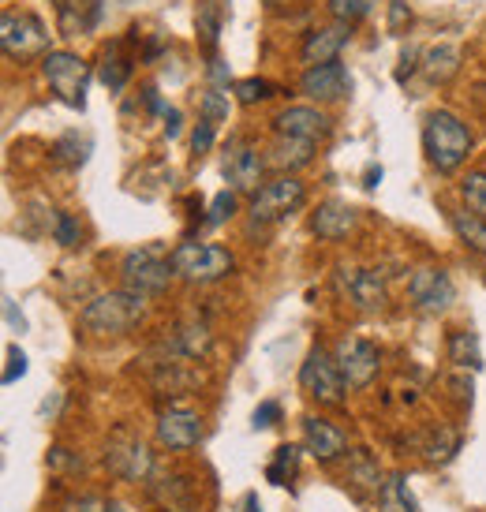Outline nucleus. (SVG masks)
<instances>
[{
    "instance_id": "obj_1",
    "label": "nucleus",
    "mask_w": 486,
    "mask_h": 512,
    "mask_svg": "<svg viewBox=\"0 0 486 512\" xmlns=\"http://www.w3.org/2000/svg\"><path fill=\"white\" fill-rule=\"evenodd\" d=\"M423 150H427L430 165L449 176V172H457L468 161V154H472V131H468V124L457 113L438 109L423 124Z\"/></svg>"
},
{
    "instance_id": "obj_2",
    "label": "nucleus",
    "mask_w": 486,
    "mask_h": 512,
    "mask_svg": "<svg viewBox=\"0 0 486 512\" xmlns=\"http://www.w3.org/2000/svg\"><path fill=\"white\" fill-rule=\"evenodd\" d=\"M146 314V299L135 296V292H105V296H94L79 311V326L94 337H124L128 329H135Z\"/></svg>"
},
{
    "instance_id": "obj_3",
    "label": "nucleus",
    "mask_w": 486,
    "mask_h": 512,
    "mask_svg": "<svg viewBox=\"0 0 486 512\" xmlns=\"http://www.w3.org/2000/svg\"><path fill=\"white\" fill-rule=\"evenodd\" d=\"M169 258L176 277H184L191 285H214L236 270V258L229 255V247H217V243H180Z\"/></svg>"
},
{
    "instance_id": "obj_4",
    "label": "nucleus",
    "mask_w": 486,
    "mask_h": 512,
    "mask_svg": "<svg viewBox=\"0 0 486 512\" xmlns=\"http://www.w3.org/2000/svg\"><path fill=\"white\" fill-rule=\"evenodd\" d=\"M42 75H45V83L53 86V94H57L68 109H83L86 86H90V64H86L79 53L49 49L42 57Z\"/></svg>"
},
{
    "instance_id": "obj_5",
    "label": "nucleus",
    "mask_w": 486,
    "mask_h": 512,
    "mask_svg": "<svg viewBox=\"0 0 486 512\" xmlns=\"http://www.w3.org/2000/svg\"><path fill=\"white\" fill-rule=\"evenodd\" d=\"M120 277H124V288L135 292V296H161L165 288L172 285V258H165L158 247H139V251H128L124 262H120Z\"/></svg>"
},
{
    "instance_id": "obj_6",
    "label": "nucleus",
    "mask_w": 486,
    "mask_h": 512,
    "mask_svg": "<svg viewBox=\"0 0 486 512\" xmlns=\"http://www.w3.org/2000/svg\"><path fill=\"white\" fill-rule=\"evenodd\" d=\"M303 202H307V187L296 176H277L270 184H262L251 199V221L255 225H273L281 217L296 214Z\"/></svg>"
},
{
    "instance_id": "obj_7",
    "label": "nucleus",
    "mask_w": 486,
    "mask_h": 512,
    "mask_svg": "<svg viewBox=\"0 0 486 512\" xmlns=\"http://www.w3.org/2000/svg\"><path fill=\"white\" fill-rule=\"evenodd\" d=\"M300 385L303 393L318 404H326V408H341L344 404V378H341V367H337V359L326 356L322 348H311L307 359H303L300 367Z\"/></svg>"
},
{
    "instance_id": "obj_8",
    "label": "nucleus",
    "mask_w": 486,
    "mask_h": 512,
    "mask_svg": "<svg viewBox=\"0 0 486 512\" xmlns=\"http://www.w3.org/2000/svg\"><path fill=\"white\" fill-rule=\"evenodd\" d=\"M49 45V30L38 15L30 12H4L0 19V49L8 53L12 60H27L45 53Z\"/></svg>"
},
{
    "instance_id": "obj_9",
    "label": "nucleus",
    "mask_w": 486,
    "mask_h": 512,
    "mask_svg": "<svg viewBox=\"0 0 486 512\" xmlns=\"http://www.w3.org/2000/svg\"><path fill=\"white\" fill-rule=\"evenodd\" d=\"M105 468L113 471L116 479H124V483H143L150 468H154V456H150L143 438H135L131 430H116L109 445H105Z\"/></svg>"
},
{
    "instance_id": "obj_10",
    "label": "nucleus",
    "mask_w": 486,
    "mask_h": 512,
    "mask_svg": "<svg viewBox=\"0 0 486 512\" xmlns=\"http://www.w3.org/2000/svg\"><path fill=\"white\" fill-rule=\"evenodd\" d=\"M337 292H341L356 311H382L386 307V277L378 270H367V266H337Z\"/></svg>"
},
{
    "instance_id": "obj_11",
    "label": "nucleus",
    "mask_w": 486,
    "mask_h": 512,
    "mask_svg": "<svg viewBox=\"0 0 486 512\" xmlns=\"http://www.w3.org/2000/svg\"><path fill=\"white\" fill-rule=\"evenodd\" d=\"M337 367H341V378L348 389H367V385L378 378V367H382V356L371 341L363 337H344L337 344Z\"/></svg>"
},
{
    "instance_id": "obj_12",
    "label": "nucleus",
    "mask_w": 486,
    "mask_h": 512,
    "mask_svg": "<svg viewBox=\"0 0 486 512\" xmlns=\"http://www.w3.org/2000/svg\"><path fill=\"white\" fill-rule=\"evenodd\" d=\"M408 299H412L415 311L423 314H442L449 311V303L457 299V288H453V277L445 270H434V266H423L408 277Z\"/></svg>"
},
{
    "instance_id": "obj_13",
    "label": "nucleus",
    "mask_w": 486,
    "mask_h": 512,
    "mask_svg": "<svg viewBox=\"0 0 486 512\" xmlns=\"http://www.w3.org/2000/svg\"><path fill=\"white\" fill-rule=\"evenodd\" d=\"M273 128H277V135L303 139V143L318 146L322 139H329L333 124H329V116L322 113V109H315V105H288V109H281V113H277Z\"/></svg>"
},
{
    "instance_id": "obj_14",
    "label": "nucleus",
    "mask_w": 486,
    "mask_h": 512,
    "mask_svg": "<svg viewBox=\"0 0 486 512\" xmlns=\"http://www.w3.org/2000/svg\"><path fill=\"white\" fill-rule=\"evenodd\" d=\"M158 441L172 453H187L202 441V415L191 408H169L158 415Z\"/></svg>"
},
{
    "instance_id": "obj_15",
    "label": "nucleus",
    "mask_w": 486,
    "mask_h": 512,
    "mask_svg": "<svg viewBox=\"0 0 486 512\" xmlns=\"http://www.w3.org/2000/svg\"><path fill=\"white\" fill-rule=\"evenodd\" d=\"M262 169H266V161L258 157V150L251 143L236 139L229 146V154H225V180L232 184V191H258Z\"/></svg>"
},
{
    "instance_id": "obj_16",
    "label": "nucleus",
    "mask_w": 486,
    "mask_h": 512,
    "mask_svg": "<svg viewBox=\"0 0 486 512\" xmlns=\"http://www.w3.org/2000/svg\"><path fill=\"white\" fill-rule=\"evenodd\" d=\"M303 449L315 456L318 464H333L337 456L348 453V438H344L329 419L307 415V419H303Z\"/></svg>"
},
{
    "instance_id": "obj_17",
    "label": "nucleus",
    "mask_w": 486,
    "mask_h": 512,
    "mask_svg": "<svg viewBox=\"0 0 486 512\" xmlns=\"http://www.w3.org/2000/svg\"><path fill=\"white\" fill-rule=\"evenodd\" d=\"M344 45H348V27H344V23H337V27H318L303 38L300 57H303L307 68H318V64H337Z\"/></svg>"
},
{
    "instance_id": "obj_18",
    "label": "nucleus",
    "mask_w": 486,
    "mask_h": 512,
    "mask_svg": "<svg viewBox=\"0 0 486 512\" xmlns=\"http://www.w3.org/2000/svg\"><path fill=\"white\" fill-rule=\"evenodd\" d=\"M210 348H214V333L206 329V322H184L161 341V352L176 359H202L210 356Z\"/></svg>"
},
{
    "instance_id": "obj_19",
    "label": "nucleus",
    "mask_w": 486,
    "mask_h": 512,
    "mask_svg": "<svg viewBox=\"0 0 486 512\" xmlns=\"http://www.w3.org/2000/svg\"><path fill=\"white\" fill-rule=\"evenodd\" d=\"M300 90L311 101H341L348 94V72L341 64H318L307 68L300 79Z\"/></svg>"
},
{
    "instance_id": "obj_20",
    "label": "nucleus",
    "mask_w": 486,
    "mask_h": 512,
    "mask_svg": "<svg viewBox=\"0 0 486 512\" xmlns=\"http://www.w3.org/2000/svg\"><path fill=\"white\" fill-rule=\"evenodd\" d=\"M150 378H154V385H158L161 393H169V397H180V393H191V389L202 385V374L191 367V359H176V356L154 363Z\"/></svg>"
},
{
    "instance_id": "obj_21",
    "label": "nucleus",
    "mask_w": 486,
    "mask_h": 512,
    "mask_svg": "<svg viewBox=\"0 0 486 512\" xmlns=\"http://www.w3.org/2000/svg\"><path fill=\"white\" fill-rule=\"evenodd\" d=\"M352 228H356V210L348 202H337V199L322 202L315 210V217H311V232L322 236V240H344Z\"/></svg>"
},
{
    "instance_id": "obj_22",
    "label": "nucleus",
    "mask_w": 486,
    "mask_h": 512,
    "mask_svg": "<svg viewBox=\"0 0 486 512\" xmlns=\"http://www.w3.org/2000/svg\"><path fill=\"white\" fill-rule=\"evenodd\" d=\"M311 157H315V143H303V139H288V135H277L270 146V161L273 169H303V165H311Z\"/></svg>"
},
{
    "instance_id": "obj_23",
    "label": "nucleus",
    "mask_w": 486,
    "mask_h": 512,
    "mask_svg": "<svg viewBox=\"0 0 486 512\" xmlns=\"http://www.w3.org/2000/svg\"><path fill=\"white\" fill-rule=\"evenodd\" d=\"M449 214V225L457 232V240L464 247H472L475 255H486V217L468 214V210H445Z\"/></svg>"
},
{
    "instance_id": "obj_24",
    "label": "nucleus",
    "mask_w": 486,
    "mask_h": 512,
    "mask_svg": "<svg viewBox=\"0 0 486 512\" xmlns=\"http://www.w3.org/2000/svg\"><path fill=\"white\" fill-rule=\"evenodd\" d=\"M101 0H64L60 4V27L68 34H86V30L98 23Z\"/></svg>"
},
{
    "instance_id": "obj_25",
    "label": "nucleus",
    "mask_w": 486,
    "mask_h": 512,
    "mask_svg": "<svg viewBox=\"0 0 486 512\" xmlns=\"http://www.w3.org/2000/svg\"><path fill=\"white\" fill-rule=\"evenodd\" d=\"M221 23H225V4H221V0H199V8H195V30H199L206 53H214L217 49Z\"/></svg>"
},
{
    "instance_id": "obj_26",
    "label": "nucleus",
    "mask_w": 486,
    "mask_h": 512,
    "mask_svg": "<svg viewBox=\"0 0 486 512\" xmlns=\"http://www.w3.org/2000/svg\"><path fill=\"white\" fill-rule=\"evenodd\" d=\"M344 483H352L359 494H378L382 490V471L374 464L367 453H352L348 456V475H344Z\"/></svg>"
},
{
    "instance_id": "obj_27",
    "label": "nucleus",
    "mask_w": 486,
    "mask_h": 512,
    "mask_svg": "<svg viewBox=\"0 0 486 512\" xmlns=\"http://www.w3.org/2000/svg\"><path fill=\"white\" fill-rule=\"evenodd\" d=\"M460 68V49L457 45H434L423 53V72L434 79V83H445V79H453Z\"/></svg>"
},
{
    "instance_id": "obj_28",
    "label": "nucleus",
    "mask_w": 486,
    "mask_h": 512,
    "mask_svg": "<svg viewBox=\"0 0 486 512\" xmlns=\"http://www.w3.org/2000/svg\"><path fill=\"white\" fill-rule=\"evenodd\" d=\"M378 509L382 512H415V501L404 486V475H389L378 490Z\"/></svg>"
},
{
    "instance_id": "obj_29",
    "label": "nucleus",
    "mask_w": 486,
    "mask_h": 512,
    "mask_svg": "<svg viewBox=\"0 0 486 512\" xmlns=\"http://www.w3.org/2000/svg\"><path fill=\"white\" fill-rule=\"evenodd\" d=\"M101 83L109 86V90H124L128 86V75H131V64L124 60V53H120V45H109L105 49V57H101Z\"/></svg>"
},
{
    "instance_id": "obj_30",
    "label": "nucleus",
    "mask_w": 486,
    "mask_h": 512,
    "mask_svg": "<svg viewBox=\"0 0 486 512\" xmlns=\"http://www.w3.org/2000/svg\"><path fill=\"white\" fill-rule=\"evenodd\" d=\"M457 449H460V438H457V430H449V427L430 430L427 441H423V453H427V460H434V464L453 460V453H457Z\"/></svg>"
},
{
    "instance_id": "obj_31",
    "label": "nucleus",
    "mask_w": 486,
    "mask_h": 512,
    "mask_svg": "<svg viewBox=\"0 0 486 512\" xmlns=\"http://www.w3.org/2000/svg\"><path fill=\"white\" fill-rule=\"evenodd\" d=\"M296 471H300V449H296V445H281V449L273 453V464L266 468V479L277 486H285L288 479H296Z\"/></svg>"
},
{
    "instance_id": "obj_32",
    "label": "nucleus",
    "mask_w": 486,
    "mask_h": 512,
    "mask_svg": "<svg viewBox=\"0 0 486 512\" xmlns=\"http://www.w3.org/2000/svg\"><path fill=\"white\" fill-rule=\"evenodd\" d=\"M449 359H453L457 367H472V370L483 367V356H479V341H475V333H453V337H449Z\"/></svg>"
},
{
    "instance_id": "obj_33",
    "label": "nucleus",
    "mask_w": 486,
    "mask_h": 512,
    "mask_svg": "<svg viewBox=\"0 0 486 512\" xmlns=\"http://www.w3.org/2000/svg\"><path fill=\"white\" fill-rule=\"evenodd\" d=\"M326 8L337 23L352 27V23H359V19H367V15H371L374 0H326Z\"/></svg>"
},
{
    "instance_id": "obj_34",
    "label": "nucleus",
    "mask_w": 486,
    "mask_h": 512,
    "mask_svg": "<svg viewBox=\"0 0 486 512\" xmlns=\"http://www.w3.org/2000/svg\"><path fill=\"white\" fill-rule=\"evenodd\" d=\"M460 195H464L472 214L486 217V172H468L464 184H460Z\"/></svg>"
},
{
    "instance_id": "obj_35",
    "label": "nucleus",
    "mask_w": 486,
    "mask_h": 512,
    "mask_svg": "<svg viewBox=\"0 0 486 512\" xmlns=\"http://www.w3.org/2000/svg\"><path fill=\"white\" fill-rule=\"evenodd\" d=\"M86 150H90V143H79V135H64V139L53 146V157H57L60 165H83Z\"/></svg>"
},
{
    "instance_id": "obj_36",
    "label": "nucleus",
    "mask_w": 486,
    "mask_h": 512,
    "mask_svg": "<svg viewBox=\"0 0 486 512\" xmlns=\"http://www.w3.org/2000/svg\"><path fill=\"white\" fill-rule=\"evenodd\" d=\"M60 512H124L116 501L94 498V494H83V498H68L60 505Z\"/></svg>"
},
{
    "instance_id": "obj_37",
    "label": "nucleus",
    "mask_w": 486,
    "mask_h": 512,
    "mask_svg": "<svg viewBox=\"0 0 486 512\" xmlns=\"http://www.w3.org/2000/svg\"><path fill=\"white\" fill-rule=\"evenodd\" d=\"M53 236H57L60 247H75L83 232H79V221H75L72 214H64V210H57V214H53Z\"/></svg>"
},
{
    "instance_id": "obj_38",
    "label": "nucleus",
    "mask_w": 486,
    "mask_h": 512,
    "mask_svg": "<svg viewBox=\"0 0 486 512\" xmlns=\"http://www.w3.org/2000/svg\"><path fill=\"white\" fill-rule=\"evenodd\" d=\"M270 94H273V83H266V79H240V83H236V98H240L243 105L266 101Z\"/></svg>"
},
{
    "instance_id": "obj_39",
    "label": "nucleus",
    "mask_w": 486,
    "mask_h": 512,
    "mask_svg": "<svg viewBox=\"0 0 486 512\" xmlns=\"http://www.w3.org/2000/svg\"><path fill=\"white\" fill-rule=\"evenodd\" d=\"M232 214H236V191H221V195H214V202H210L206 225H225Z\"/></svg>"
},
{
    "instance_id": "obj_40",
    "label": "nucleus",
    "mask_w": 486,
    "mask_h": 512,
    "mask_svg": "<svg viewBox=\"0 0 486 512\" xmlns=\"http://www.w3.org/2000/svg\"><path fill=\"white\" fill-rule=\"evenodd\" d=\"M225 116H229V94H221V90H210V94L202 98V120L217 124V120H225Z\"/></svg>"
},
{
    "instance_id": "obj_41",
    "label": "nucleus",
    "mask_w": 486,
    "mask_h": 512,
    "mask_svg": "<svg viewBox=\"0 0 486 512\" xmlns=\"http://www.w3.org/2000/svg\"><path fill=\"white\" fill-rule=\"evenodd\" d=\"M214 139H217V124H210V120H199V124H195V131H191V150H195V157L210 154Z\"/></svg>"
},
{
    "instance_id": "obj_42",
    "label": "nucleus",
    "mask_w": 486,
    "mask_h": 512,
    "mask_svg": "<svg viewBox=\"0 0 486 512\" xmlns=\"http://www.w3.org/2000/svg\"><path fill=\"white\" fill-rule=\"evenodd\" d=\"M277 423H281V404H277V400H262L255 408V427L270 430V427H277Z\"/></svg>"
},
{
    "instance_id": "obj_43",
    "label": "nucleus",
    "mask_w": 486,
    "mask_h": 512,
    "mask_svg": "<svg viewBox=\"0 0 486 512\" xmlns=\"http://www.w3.org/2000/svg\"><path fill=\"white\" fill-rule=\"evenodd\" d=\"M23 374H27V356H23V352H19V348H8V370H4V385H12L15 378H23Z\"/></svg>"
},
{
    "instance_id": "obj_44",
    "label": "nucleus",
    "mask_w": 486,
    "mask_h": 512,
    "mask_svg": "<svg viewBox=\"0 0 486 512\" xmlns=\"http://www.w3.org/2000/svg\"><path fill=\"white\" fill-rule=\"evenodd\" d=\"M165 120H169V124H165V131H169V139H176V135H180V113L172 109V113H165Z\"/></svg>"
},
{
    "instance_id": "obj_45",
    "label": "nucleus",
    "mask_w": 486,
    "mask_h": 512,
    "mask_svg": "<svg viewBox=\"0 0 486 512\" xmlns=\"http://www.w3.org/2000/svg\"><path fill=\"white\" fill-rule=\"evenodd\" d=\"M296 4H300V0H266L270 12H285V8H296Z\"/></svg>"
},
{
    "instance_id": "obj_46",
    "label": "nucleus",
    "mask_w": 486,
    "mask_h": 512,
    "mask_svg": "<svg viewBox=\"0 0 486 512\" xmlns=\"http://www.w3.org/2000/svg\"><path fill=\"white\" fill-rule=\"evenodd\" d=\"M210 75H214L217 83H229V68H225L221 60H214V68H210Z\"/></svg>"
},
{
    "instance_id": "obj_47",
    "label": "nucleus",
    "mask_w": 486,
    "mask_h": 512,
    "mask_svg": "<svg viewBox=\"0 0 486 512\" xmlns=\"http://www.w3.org/2000/svg\"><path fill=\"white\" fill-rule=\"evenodd\" d=\"M243 512H262V509H258V498H255V494H247V498H243Z\"/></svg>"
},
{
    "instance_id": "obj_48",
    "label": "nucleus",
    "mask_w": 486,
    "mask_h": 512,
    "mask_svg": "<svg viewBox=\"0 0 486 512\" xmlns=\"http://www.w3.org/2000/svg\"><path fill=\"white\" fill-rule=\"evenodd\" d=\"M57 4H64V0H57Z\"/></svg>"
}]
</instances>
